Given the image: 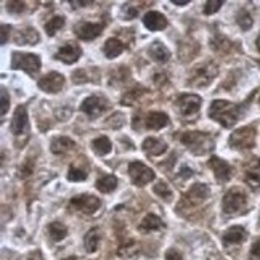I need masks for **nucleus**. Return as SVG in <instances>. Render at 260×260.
Returning <instances> with one entry per match:
<instances>
[{
    "label": "nucleus",
    "mask_w": 260,
    "mask_h": 260,
    "mask_svg": "<svg viewBox=\"0 0 260 260\" xmlns=\"http://www.w3.org/2000/svg\"><path fill=\"white\" fill-rule=\"evenodd\" d=\"M222 5H223L222 0H209L204 5V15H214V13L222 8Z\"/></svg>",
    "instance_id": "nucleus-35"
},
{
    "label": "nucleus",
    "mask_w": 260,
    "mask_h": 260,
    "mask_svg": "<svg viewBox=\"0 0 260 260\" xmlns=\"http://www.w3.org/2000/svg\"><path fill=\"white\" fill-rule=\"evenodd\" d=\"M129 175L130 180L135 185V187H145L149 182H153L156 179V174L153 169H149L140 161L130 162L129 164Z\"/></svg>",
    "instance_id": "nucleus-7"
},
{
    "label": "nucleus",
    "mask_w": 260,
    "mask_h": 260,
    "mask_svg": "<svg viewBox=\"0 0 260 260\" xmlns=\"http://www.w3.org/2000/svg\"><path fill=\"white\" fill-rule=\"evenodd\" d=\"M108 108H109L108 100L105 97H101V95H92V97L85 98L84 103H82V106H80L82 111L92 119L100 118L101 114L108 111Z\"/></svg>",
    "instance_id": "nucleus-10"
},
{
    "label": "nucleus",
    "mask_w": 260,
    "mask_h": 260,
    "mask_svg": "<svg viewBox=\"0 0 260 260\" xmlns=\"http://www.w3.org/2000/svg\"><path fill=\"white\" fill-rule=\"evenodd\" d=\"M209 167L212 169V172H214L217 182H220V183L228 182L231 179V175H233V167H231L227 161H223L222 157H218V156L210 157Z\"/></svg>",
    "instance_id": "nucleus-11"
},
{
    "label": "nucleus",
    "mask_w": 260,
    "mask_h": 260,
    "mask_svg": "<svg viewBox=\"0 0 260 260\" xmlns=\"http://www.w3.org/2000/svg\"><path fill=\"white\" fill-rule=\"evenodd\" d=\"M74 146H76V143H74L69 136H57V138H53L50 143V149L55 154H66L69 153L71 149H74Z\"/></svg>",
    "instance_id": "nucleus-22"
},
{
    "label": "nucleus",
    "mask_w": 260,
    "mask_h": 260,
    "mask_svg": "<svg viewBox=\"0 0 260 260\" xmlns=\"http://www.w3.org/2000/svg\"><path fill=\"white\" fill-rule=\"evenodd\" d=\"M0 32H2V37H0V44L5 45L6 40H8V36H10V31H11V26H6V24H2V27H0Z\"/></svg>",
    "instance_id": "nucleus-40"
},
{
    "label": "nucleus",
    "mask_w": 260,
    "mask_h": 260,
    "mask_svg": "<svg viewBox=\"0 0 260 260\" xmlns=\"http://www.w3.org/2000/svg\"><path fill=\"white\" fill-rule=\"evenodd\" d=\"M111 141H109L108 136H98L92 141V149L95 151V154L98 156H106L108 153H111Z\"/></svg>",
    "instance_id": "nucleus-29"
},
{
    "label": "nucleus",
    "mask_w": 260,
    "mask_h": 260,
    "mask_svg": "<svg viewBox=\"0 0 260 260\" xmlns=\"http://www.w3.org/2000/svg\"><path fill=\"white\" fill-rule=\"evenodd\" d=\"M11 69H21L27 74H37L40 69V58L39 55H34V53H19L15 52L11 53Z\"/></svg>",
    "instance_id": "nucleus-3"
},
{
    "label": "nucleus",
    "mask_w": 260,
    "mask_h": 260,
    "mask_svg": "<svg viewBox=\"0 0 260 260\" xmlns=\"http://www.w3.org/2000/svg\"><path fill=\"white\" fill-rule=\"evenodd\" d=\"M143 151H145L148 156H161L162 153L167 151V145L161 140L157 138H153V136H149L145 141H143Z\"/></svg>",
    "instance_id": "nucleus-23"
},
{
    "label": "nucleus",
    "mask_w": 260,
    "mask_h": 260,
    "mask_svg": "<svg viewBox=\"0 0 260 260\" xmlns=\"http://www.w3.org/2000/svg\"><path fill=\"white\" fill-rule=\"evenodd\" d=\"M39 40H40V36L36 31V27H24V29L18 31L15 36L16 45H36Z\"/></svg>",
    "instance_id": "nucleus-19"
},
{
    "label": "nucleus",
    "mask_w": 260,
    "mask_h": 260,
    "mask_svg": "<svg viewBox=\"0 0 260 260\" xmlns=\"http://www.w3.org/2000/svg\"><path fill=\"white\" fill-rule=\"evenodd\" d=\"M8 106H10V97H8V93H6L5 88H2V116L6 114Z\"/></svg>",
    "instance_id": "nucleus-39"
},
{
    "label": "nucleus",
    "mask_w": 260,
    "mask_h": 260,
    "mask_svg": "<svg viewBox=\"0 0 260 260\" xmlns=\"http://www.w3.org/2000/svg\"><path fill=\"white\" fill-rule=\"evenodd\" d=\"M32 169H34V167L31 166V164H26V166H23L21 169H19V177H23V179H24V177L31 175Z\"/></svg>",
    "instance_id": "nucleus-44"
},
{
    "label": "nucleus",
    "mask_w": 260,
    "mask_h": 260,
    "mask_svg": "<svg viewBox=\"0 0 260 260\" xmlns=\"http://www.w3.org/2000/svg\"><path fill=\"white\" fill-rule=\"evenodd\" d=\"M236 23L239 24V27H241L243 31H249L252 27V23H254V19H252V16L249 15V11L241 10L236 16Z\"/></svg>",
    "instance_id": "nucleus-32"
},
{
    "label": "nucleus",
    "mask_w": 260,
    "mask_h": 260,
    "mask_svg": "<svg viewBox=\"0 0 260 260\" xmlns=\"http://www.w3.org/2000/svg\"><path fill=\"white\" fill-rule=\"evenodd\" d=\"M180 141L196 156L207 154L209 151L214 149V145H215V141H214V138H212L210 133H207V132H196V130H193V132L182 133Z\"/></svg>",
    "instance_id": "nucleus-2"
},
{
    "label": "nucleus",
    "mask_w": 260,
    "mask_h": 260,
    "mask_svg": "<svg viewBox=\"0 0 260 260\" xmlns=\"http://www.w3.org/2000/svg\"><path fill=\"white\" fill-rule=\"evenodd\" d=\"M95 187H97V190L101 191V193H111V191L118 188V179H116L114 175H103L101 179L97 180Z\"/></svg>",
    "instance_id": "nucleus-28"
},
{
    "label": "nucleus",
    "mask_w": 260,
    "mask_h": 260,
    "mask_svg": "<svg viewBox=\"0 0 260 260\" xmlns=\"http://www.w3.org/2000/svg\"><path fill=\"white\" fill-rule=\"evenodd\" d=\"M210 190L207 185L204 183H195L183 196V202H187L188 206H197V204L204 202L209 197Z\"/></svg>",
    "instance_id": "nucleus-12"
},
{
    "label": "nucleus",
    "mask_w": 260,
    "mask_h": 260,
    "mask_svg": "<svg viewBox=\"0 0 260 260\" xmlns=\"http://www.w3.org/2000/svg\"><path fill=\"white\" fill-rule=\"evenodd\" d=\"M154 193L159 196V197H164L166 201H169L170 197H172V190L169 188V185L166 182H157L154 185Z\"/></svg>",
    "instance_id": "nucleus-33"
},
{
    "label": "nucleus",
    "mask_w": 260,
    "mask_h": 260,
    "mask_svg": "<svg viewBox=\"0 0 260 260\" xmlns=\"http://www.w3.org/2000/svg\"><path fill=\"white\" fill-rule=\"evenodd\" d=\"M256 45H257V50L260 52V36L257 37V40H256Z\"/></svg>",
    "instance_id": "nucleus-47"
},
{
    "label": "nucleus",
    "mask_w": 260,
    "mask_h": 260,
    "mask_svg": "<svg viewBox=\"0 0 260 260\" xmlns=\"http://www.w3.org/2000/svg\"><path fill=\"white\" fill-rule=\"evenodd\" d=\"M251 259L252 260H260V239L252 244V248H251Z\"/></svg>",
    "instance_id": "nucleus-41"
},
{
    "label": "nucleus",
    "mask_w": 260,
    "mask_h": 260,
    "mask_svg": "<svg viewBox=\"0 0 260 260\" xmlns=\"http://www.w3.org/2000/svg\"><path fill=\"white\" fill-rule=\"evenodd\" d=\"M202 100L201 97H197L195 93H182L179 98L175 100V106L179 109V113L185 118H190V116H195L199 111Z\"/></svg>",
    "instance_id": "nucleus-9"
},
{
    "label": "nucleus",
    "mask_w": 260,
    "mask_h": 260,
    "mask_svg": "<svg viewBox=\"0 0 260 260\" xmlns=\"http://www.w3.org/2000/svg\"><path fill=\"white\" fill-rule=\"evenodd\" d=\"M122 15H124V19H133V18L138 16V8L126 3L124 8H122Z\"/></svg>",
    "instance_id": "nucleus-38"
},
{
    "label": "nucleus",
    "mask_w": 260,
    "mask_h": 260,
    "mask_svg": "<svg viewBox=\"0 0 260 260\" xmlns=\"http://www.w3.org/2000/svg\"><path fill=\"white\" fill-rule=\"evenodd\" d=\"M166 260H183L182 259V254L179 251H175V249H169L166 252Z\"/></svg>",
    "instance_id": "nucleus-42"
},
{
    "label": "nucleus",
    "mask_w": 260,
    "mask_h": 260,
    "mask_svg": "<svg viewBox=\"0 0 260 260\" xmlns=\"http://www.w3.org/2000/svg\"><path fill=\"white\" fill-rule=\"evenodd\" d=\"M87 179V172L80 169H76V167H71L69 172H67V180L69 182H82Z\"/></svg>",
    "instance_id": "nucleus-36"
},
{
    "label": "nucleus",
    "mask_w": 260,
    "mask_h": 260,
    "mask_svg": "<svg viewBox=\"0 0 260 260\" xmlns=\"http://www.w3.org/2000/svg\"><path fill=\"white\" fill-rule=\"evenodd\" d=\"M145 124L151 130H161L169 126V116L166 113H149Z\"/></svg>",
    "instance_id": "nucleus-25"
},
{
    "label": "nucleus",
    "mask_w": 260,
    "mask_h": 260,
    "mask_svg": "<svg viewBox=\"0 0 260 260\" xmlns=\"http://www.w3.org/2000/svg\"><path fill=\"white\" fill-rule=\"evenodd\" d=\"M74 31H76V36L80 40H93V39H97L101 32H103V24L82 21V23L76 24Z\"/></svg>",
    "instance_id": "nucleus-14"
},
{
    "label": "nucleus",
    "mask_w": 260,
    "mask_h": 260,
    "mask_svg": "<svg viewBox=\"0 0 260 260\" xmlns=\"http://www.w3.org/2000/svg\"><path fill=\"white\" fill-rule=\"evenodd\" d=\"M174 5H179V6H185L190 3V0H172Z\"/></svg>",
    "instance_id": "nucleus-45"
},
{
    "label": "nucleus",
    "mask_w": 260,
    "mask_h": 260,
    "mask_svg": "<svg viewBox=\"0 0 260 260\" xmlns=\"http://www.w3.org/2000/svg\"><path fill=\"white\" fill-rule=\"evenodd\" d=\"M244 180L252 188H260V157H252L246 162Z\"/></svg>",
    "instance_id": "nucleus-16"
},
{
    "label": "nucleus",
    "mask_w": 260,
    "mask_h": 260,
    "mask_svg": "<svg viewBox=\"0 0 260 260\" xmlns=\"http://www.w3.org/2000/svg\"><path fill=\"white\" fill-rule=\"evenodd\" d=\"M65 26V16H53L50 21L45 23V32L49 36H55Z\"/></svg>",
    "instance_id": "nucleus-31"
},
{
    "label": "nucleus",
    "mask_w": 260,
    "mask_h": 260,
    "mask_svg": "<svg viewBox=\"0 0 260 260\" xmlns=\"http://www.w3.org/2000/svg\"><path fill=\"white\" fill-rule=\"evenodd\" d=\"M164 227V222L161 220L159 217L154 215V214H148L145 215V218L140 222L138 225V230L141 233H151V231H156V230H161Z\"/></svg>",
    "instance_id": "nucleus-24"
},
{
    "label": "nucleus",
    "mask_w": 260,
    "mask_h": 260,
    "mask_svg": "<svg viewBox=\"0 0 260 260\" xmlns=\"http://www.w3.org/2000/svg\"><path fill=\"white\" fill-rule=\"evenodd\" d=\"M24 2H6V10H8V13H13V15H19V13L24 11Z\"/></svg>",
    "instance_id": "nucleus-37"
},
{
    "label": "nucleus",
    "mask_w": 260,
    "mask_h": 260,
    "mask_svg": "<svg viewBox=\"0 0 260 260\" xmlns=\"http://www.w3.org/2000/svg\"><path fill=\"white\" fill-rule=\"evenodd\" d=\"M148 53H149V57L156 61V63H167V61L170 60V57H172V55H170V50L162 42H159V40H156V42H153L151 45H149Z\"/></svg>",
    "instance_id": "nucleus-20"
},
{
    "label": "nucleus",
    "mask_w": 260,
    "mask_h": 260,
    "mask_svg": "<svg viewBox=\"0 0 260 260\" xmlns=\"http://www.w3.org/2000/svg\"><path fill=\"white\" fill-rule=\"evenodd\" d=\"M256 127L246 126L235 130L230 136V146L235 149H251L256 146Z\"/></svg>",
    "instance_id": "nucleus-4"
},
{
    "label": "nucleus",
    "mask_w": 260,
    "mask_h": 260,
    "mask_svg": "<svg viewBox=\"0 0 260 260\" xmlns=\"http://www.w3.org/2000/svg\"><path fill=\"white\" fill-rule=\"evenodd\" d=\"M246 206H248V196L239 188L230 190L228 193L223 196L222 209L225 214H236V212L246 209Z\"/></svg>",
    "instance_id": "nucleus-6"
},
{
    "label": "nucleus",
    "mask_w": 260,
    "mask_h": 260,
    "mask_svg": "<svg viewBox=\"0 0 260 260\" xmlns=\"http://www.w3.org/2000/svg\"><path fill=\"white\" fill-rule=\"evenodd\" d=\"M100 230L98 228H92V230H88L87 231V235L84 238V246H85V249L87 252H90V254H93V252H97L98 249V244H100Z\"/></svg>",
    "instance_id": "nucleus-27"
},
{
    "label": "nucleus",
    "mask_w": 260,
    "mask_h": 260,
    "mask_svg": "<svg viewBox=\"0 0 260 260\" xmlns=\"http://www.w3.org/2000/svg\"><path fill=\"white\" fill-rule=\"evenodd\" d=\"M49 236L53 239V241H63V239L67 236V228L60 222H52L49 225Z\"/></svg>",
    "instance_id": "nucleus-30"
},
{
    "label": "nucleus",
    "mask_w": 260,
    "mask_h": 260,
    "mask_svg": "<svg viewBox=\"0 0 260 260\" xmlns=\"http://www.w3.org/2000/svg\"><path fill=\"white\" fill-rule=\"evenodd\" d=\"M146 90L145 88H138V90H136V88H133V90H130V92H127L124 97H122V100H121V103L122 105H133V101L135 100H138L141 95L140 93H145Z\"/></svg>",
    "instance_id": "nucleus-34"
},
{
    "label": "nucleus",
    "mask_w": 260,
    "mask_h": 260,
    "mask_svg": "<svg viewBox=\"0 0 260 260\" xmlns=\"http://www.w3.org/2000/svg\"><path fill=\"white\" fill-rule=\"evenodd\" d=\"M27 129V111L24 106H18L11 119V132L16 136L26 132Z\"/></svg>",
    "instance_id": "nucleus-18"
},
{
    "label": "nucleus",
    "mask_w": 260,
    "mask_h": 260,
    "mask_svg": "<svg viewBox=\"0 0 260 260\" xmlns=\"http://www.w3.org/2000/svg\"><path fill=\"white\" fill-rule=\"evenodd\" d=\"M82 57V49L77 44H65L61 49L55 53V58L63 61L66 65H72V63H77L79 58Z\"/></svg>",
    "instance_id": "nucleus-15"
},
{
    "label": "nucleus",
    "mask_w": 260,
    "mask_h": 260,
    "mask_svg": "<svg viewBox=\"0 0 260 260\" xmlns=\"http://www.w3.org/2000/svg\"><path fill=\"white\" fill-rule=\"evenodd\" d=\"M182 179H190V177H193V170H191L190 167H187V166H183L182 169H180V174H179Z\"/></svg>",
    "instance_id": "nucleus-43"
},
{
    "label": "nucleus",
    "mask_w": 260,
    "mask_h": 260,
    "mask_svg": "<svg viewBox=\"0 0 260 260\" xmlns=\"http://www.w3.org/2000/svg\"><path fill=\"white\" fill-rule=\"evenodd\" d=\"M65 85V76L60 72H49L39 80V88L47 93H58Z\"/></svg>",
    "instance_id": "nucleus-13"
},
{
    "label": "nucleus",
    "mask_w": 260,
    "mask_h": 260,
    "mask_svg": "<svg viewBox=\"0 0 260 260\" xmlns=\"http://www.w3.org/2000/svg\"><path fill=\"white\" fill-rule=\"evenodd\" d=\"M259 65H260V61H259Z\"/></svg>",
    "instance_id": "nucleus-50"
},
{
    "label": "nucleus",
    "mask_w": 260,
    "mask_h": 260,
    "mask_svg": "<svg viewBox=\"0 0 260 260\" xmlns=\"http://www.w3.org/2000/svg\"><path fill=\"white\" fill-rule=\"evenodd\" d=\"M124 52V44L121 42L119 39H108L105 42V47H103V53L106 55V58H116L119 57V55Z\"/></svg>",
    "instance_id": "nucleus-26"
},
{
    "label": "nucleus",
    "mask_w": 260,
    "mask_h": 260,
    "mask_svg": "<svg viewBox=\"0 0 260 260\" xmlns=\"http://www.w3.org/2000/svg\"><path fill=\"white\" fill-rule=\"evenodd\" d=\"M101 206V201L98 199L97 196L93 195H79V196H74L72 199L67 204V207L71 210H77L82 212V214H87V215H93Z\"/></svg>",
    "instance_id": "nucleus-8"
},
{
    "label": "nucleus",
    "mask_w": 260,
    "mask_h": 260,
    "mask_svg": "<svg viewBox=\"0 0 260 260\" xmlns=\"http://www.w3.org/2000/svg\"><path fill=\"white\" fill-rule=\"evenodd\" d=\"M248 238V231L243 227H231L223 233V244L225 246H233V244H241Z\"/></svg>",
    "instance_id": "nucleus-21"
},
{
    "label": "nucleus",
    "mask_w": 260,
    "mask_h": 260,
    "mask_svg": "<svg viewBox=\"0 0 260 260\" xmlns=\"http://www.w3.org/2000/svg\"><path fill=\"white\" fill-rule=\"evenodd\" d=\"M65 260H77L76 257H67V259H65Z\"/></svg>",
    "instance_id": "nucleus-48"
},
{
    "label": "nucleus",
    "mask_w": 260,
    "mask_h": 260,
    "mask_svg": "<svg viewBox=\"0 0 260 260\" xmlns=\"http://www.w3.org/2000/svg\"><path fill=\"white\" fill-rule=\"evenodd\" d=\"M143 24H145V27L149 31H162L167 27L169 21L159 11H148L146 15L143 16Z\"/></svg>",
    "instance_id": "nucleus-17"
},
{
    "label": "nucleus",
    "mask_w": 260,
    "mask_h": 260,
    "mask_svg": "<svg viewBox=\"0 0 260 260\" xmlns=\"http://www.w3.org/2000/svg\"><path fill=\"white\" fill-rule=\"evenodd\" d=\"M92 2H90V0H87V2H71V5H90Z\"/></svg>",
    "instance_id": "nucleus-46"
},
{
    "label": "nucleus",
    "mask_w": 260,
    "mask_h": 260,
    "mask_svg": "<svg viewBox=\"0 0 260 260\" xmlns=\"http://www.w3.org/2000/svg\"><path fill=\"white\" fill-rule=\"evenodd\" d=\"M241 114H243V108L227 100L212 101L209 108V118L217 121L218 124L225 129L233 127L238 122V119L241 118Z\"/></svg>",
    "instance_id": "nucleus-1"
},
{
    "label": "nucleus",
    "mask_w": 260,
    "mask_h": 260,
    "mask_svg": "<svg viewBox=\"0 0 260 260\" xmlns=\"http://www.w3.org/2000/svg\"><path fill=\"white\" fill-rule=\"evenodd\" d=\"M259 105H260V98H259Z\"/></svg>",
    "instance_id": "nucleus-49"
},
{
    "label": "nucleus",
    "mask_w": 260,
    "mask_h": 260,
    "mask_svg": "<svg viewBox=\"0 0 260 260\" xmlns=\"http://www.w3.org/2000/svg\"><path fill=\"white\" fill-rule=\"evenodd\" d=\"M217 74H218L217 65L209 61V63L196 67V69L191 72V76L188 77V84L193 87H207L212 82V79L217 77Z\"/></svg>",
    "instance_id": "nucleus-5"
}]
</instances>
